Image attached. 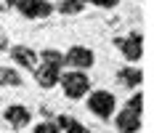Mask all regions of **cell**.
<instances>
[{"instance_id":"cell-1","label":"cell","mask_w":154,"mask_h":133,"mask_svg":"<svg viewBox=\"0 0 154 133\" xmlns=\"http://www.w3.org/2000/svg\"><path fill=\"white\" fill-rule=\"evenodd\" d=\"M64 85V93L69 96V99H82L88 88H91V80H88V74H82L80 69H72L69 74H61V80H59Z\"/></svg>"},{"instance_id":"cell-2","label":"cell","mask_w":154,"mask_h":133,"mask_svg":"<svg viewBox=\"0 0 154 133\" xmlns=\"http://www.w3.org/2000/svg\"><path fill=\"white\" fill-rule=\"evenodd\" d=\"M114 96L109 93V90H96L91 93V99H88V109H91L96 117H112V112H114Z\"/></svg>"},{"instance_id":"cell-3","label":"cell","mask_w":154,"mask_h":133,"mask_svg":"<svg viewBox=\"0 0 154 133\" xmlns=\"http://www.w3.org/2000/svg\"><path fill=\"white\" fill-rule=\"evenodd\" d=\"M93 61H96V56L85 45H75V48H69V53H64V64H69L72 69H88V67H93Z\"/></svg>"},{"instance_id":"cell-4","label":"cell","mask_w":154,"mask_h":133,"mask_svg":"<svg viewBox=\"0 0 154 133\" xmlns=\"http://www.w3.org/2000/svg\"><path fill=\"white\" fill-rule=\"evenodd\" d=\"M16 5H19L21 16H27V19H43L53 11V5L48 0H19Z\"/></svg>"},{"instance_id":"cell-5","label":"cell","mask_w":154,"mask_h":133,"mask_svg":"<svg viewBox=\"0 0 154 133\" xmlns=\"http://www.w3.org/2000/svg\"><path fill=\"white\" fill-rule=\"evenodd\" d=\"M120 48H122V53H125L128 61H138L141 53H143V40H141L138 32H133V35H128L125 40H120Z\"/></svg>"},{"instance_id":"cell-6","label":"cell","mask_w":154,"mask_h":133,"mask_svg":"<svg viewBox=\"0 0 154 133\" xmlns=\"http://www.w3.org/2000/svg\"><path fill=\"white\" fill-rule=\"evenodd\" d=\"M138 128H141V115L125 106L122 112L117 115V131L120 133H136Z\"/></svg>"},{"instance_id":"cell-7","label":"cell","mask_w":154,"mask_h":133,"mask_svg":"<svg viewBox=\"0 0 154 133\" xmlns=\"http://www.w3.org/2000/svg\"><path fill=\"white\" fill-rule=\"evenodd\" d=\"M29 109L27 106H19V104H14V106H8L5 109V122L8 125H14V128H24V125H29Z\"/></svg>"},{"instance_id":"cell-8","label":"cell","mask_w":154,"mask_h":133,"mask_svg":"<svg viewBox=\"0 0 154 133\" xmlns=\"http://www.w3.org/2000/svg\"><path fill=\"white\" fill-rule=\"evenodd\" d=\"M37 85L40 88H53L59 80H61V72H59V67H51V64H43V67H37Z\"/></svg>"},{"instance_id":"cell-9","label":"cell","mask_w":154,"mask_h":133,"mask_svg":"<svg viewBox=\"0 0 154 133\" xmlns=\"http://www.w3.org/2000/svg\"><path fill=\"white\" fill-rule=\"evenodd\" d=\"M11 56H14L16 64H21V67H27V69L37 67V53H35L32 48H27V45H16L14 51H11Z\"/></svg>"},{"instance_id":"cell-10","label":"cell","mask_w":154,"mask_h":133,"mask_svg":"<svg viewBox=\"0 0 154 133\" xmlns=\"http://www.w3.org/2000/svg\"><path fill=\"white\" fill-rule=\"evenodd\" d=\"M141 69H133V67H125V69H120V80H122V85H128V88H136V85H141Z\"/></svg>"},{"instance_id":"cell-11","label":"cell","mask_w":154,"mask_h":133,"mask_svg":"<svg viewBox=\"0 0 154 133\" xmlns=\"http://www.w3.org/2000/svg\"><path fill=\"white\" fill-rule=\"evenodd\" d=\"M0 85H21V74L16 72V69L3 67L0 69Z\"/></svg>"},{"instance_id":"cell-12","label":"cell","mask_w":154,"mask_h":133,"mask_svg":"<svg viewBox=\"0 0 154 133\" xmlns=\"http://www.w3.org/2000/svg\"><path fill=\"white\" fill-rule=\"evenodd\" d=\"M40 56H43V64H51V67H59V69H61V64H64V53L53 51V48H48V51H43Z\"/></svg>"},{"instance_id":"cell-13","label":"cell","mask_w":154,"mask_h":133,"mask_svg":"<svg viewBox=\"0 0 154 133\" xmlns=\"http://www.w3.org/2000/svg\"><path fill=\"white\" fill-rule=\"evenodd\" d=\"M82 5H85L82 0H64L61 5H59V11L66 14V16H72V14H80V11H82Z\"/></svg>"},{"instance_id":"cell-14","label":"cell","mask_w":154,"mask_h":133,"mask_svg":"<svg viewBox=\"0 0 154 133\" xmlns=\"http://www.w3.org/2000/svg\"><path fill=\"white\" fill-rule=\"evenodd\" d=\"M128 109H133V112H138L141 115V109H143V96H130V101H128Z\"/></svg>"},{"instance_id":"cell-15","label":"cell","mask_w":154,"mask_h":133,"mask_svg":"<svg viewBox=\"0 0 154 133\" xmlns=\"http://www.w3.org/2000/svg\"><path fill=\"white\" fill-rule=\"evenodd\" d=\"M35 133H59V125H53V122H40Z\"/></svg>"},{"instance_id":"cell-16","label":"cell","mask_w":154,"mask_h":133,"mask_svg":"<svg viewBox=\"0 0 154 133\" xmlns=\"http://www.w3.org/2000/svg\"><path fill=\"white\" fill-rule=\"evenodd\" d=\"M66 133H91L85 125H80V122H72L69 128H66Z\"/></svg>"},{"instance_id":"cell-17","label":"cell","mask_w":154,"mask_h":133,"mask_svg":"<svg viewBox=\"0 0 154 133\" xmlns=\"http://www.w3.org/2000/svg\"><path fill=\"white\" fill-rule=\"evenodd\" d=\"M82 3H96V5H101V8H112V5H117V0H82Z\"/></svg>"},{"instance_id":"cell-18","label":"cell","mask_w":154,"mask_h":133,"mask_svg":"<svg viewBox=\"0 0 154 133\" xmlns=\"http://www.w3.org/2000/svg\"><path fill=\"white\" fill-rule=\"evenodd\" d=\"M72 122H75V120H69L66 115H61V117H59V125H61V128H69Z\"/></svg>"},{"instance_id":"cell-19","label":"cell","mask_w":154,"mask_h":133,"mask_svg":"<svg viewBox=\"0 0 154 133\" xmlns=\"http://www.w3.org/2000/svg\"><path fill=\"white\" fill-rule=\"evenodd\" d=\"M3 48H5V37H0V51H3Z\"/></svg>"}]
</instances>
